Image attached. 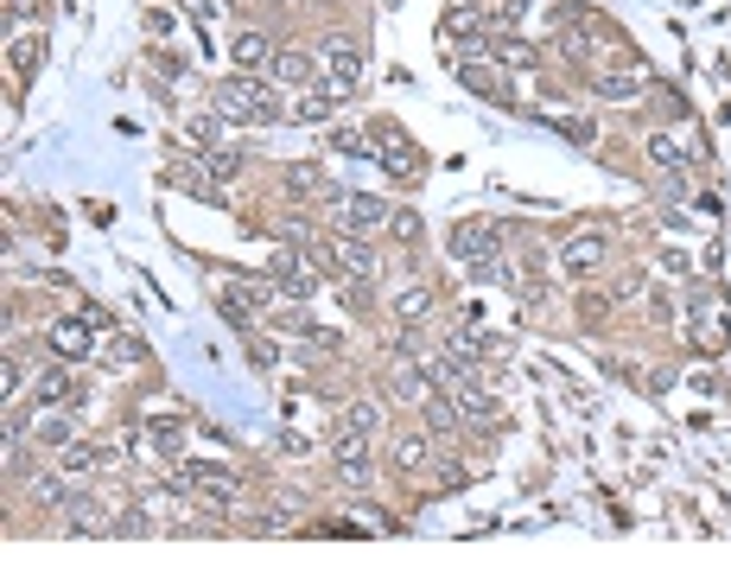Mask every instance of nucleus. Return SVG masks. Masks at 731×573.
Wrapping results in <instances>:
<instances>
[{"label": "nucleus", "instance_id": "obj_1", "mask_svg": "<svg viewBox=\"0 0 731 573\" xmlns=\"http://www.w3.org/2000/svg\"><path fill=\"white\" fill-rule=\"evenodd\" d=\"M211 109H217L223 121H236V128H280V121H287V96H280L267 76L236 71L211 89Z\"/></svg>", "mask_w": 731, "mask_h": 573}, {"label": "nucleus", "instance_id": "obj_2", "mask_svg": "<svg viewBox=\"0 0 731 573\" xmlns=\"http://www.w3.org/2000/svg\"><path fill=\"white\" fill-rule=\"evenodd\" d=\"M503 236H510V224H496V217H465V224H452V255L471 267L477 280H496L503 274Z\"/></svg>", "mask_w": 731, "mask_h": 573}, {"label": "nucleus", "instance_id": "obj_3", "mask_svg": "<svg viewBox=\"0 0 731 573\" xmlns=\"http://www.w3.org/2000/svg\"><path fill=\"white\" fill-rule=\"evenodd\" d=\"M319 89L337 96V103H350L363 89V45L357 38H325L319 45Z\"/></svg>", "mask_w": 731, "mask_h": 573}, {"label": "nucleus", "instance_id": "obj_4", "mask_svg": "<svg viewBox=\"0 0 731 573\" xmlns=\"http://www.w3.org/2000/svg\"><path fill=\"white\" fill-rule=\"evenodd\" d=\"M388 217H395V204L388 198H375V191H337L331 198V229H344V236H382L388 229Z\"/></svg>", "mask_w": 731, "mask_h": 573}, {"label": "nucleus", "instance_id": "obj_5", "mask_svg": "<svg viewBox=\"0 0 731 573\" xmlns=\"http://www.w3.org/2000/svg\"><path fill=\"white\" fill-rule=\"evenodd\" d=\"M553 262H560V274H566V280H591L598 267L611 262V229H604V224H585V229H573V236H560Z\"/></svg>", "mask_w": 731, "mask_h": 573}, {"label": "nucleus", "instance_id": "obj_6", "mask_svg": "<svg viewBox=\"0 0 731 573\" xmlns=\"http://www.w3.org/2000/svg\"><path fill=\"white\" fill-rule=\"evenodd\" d=\"M585 83H591V96L598 103H643L649 89H656V76H649V64H636V58H623V64H604V71H585Z\"/></svg>", "mask_w": 731, "mask_h": 573}, {"label": "nucleus", "instance_id": "obj_7", "mask_svg": "<svg viewBox=\"0 0 731 573\" xmlns=\"http://www.w3.org/2000/svg\"><path fill=\"white\" fill-rule=\"evenodd\" d=\"M267 280H274L287 300H312V294H319V267H312L305 249H274V255H267Z\"/></svg>", "mask_w": 731, "mask_h": 573}, {"label": "nucleus", "instance_id": "obj_8", "mask_svg": "<svg viewBox=\"0 0 731 573\" xmlns=\"http://www.w3.org/2000/svg\"><path fill=\"white\" fill-rule=\"evenodd\" d=\"M325 249H331L337 280H375V274H382V255L369 249V236H344V229H331Z\"/></svg>", "mask_w": 731, "mask_h": 573}, {"label": "nucleus", "instance_id": "obj_9", "mask_svg": "<svg viewBox=\"0 0 731 573\" xmlns=\"http://www.w3.org/2000/svg\"><path fill=\"white\" fill-rule=\"evenodd\" d=\"M141 453L153 458V465H172V458H184V415L172 408H159V415H146V427H141Z\"/></svg>", "mask_w": 731, "mask_h": 573}, {"label": "nucleus", "instance_id": "obj_10", "mask_svg": "<svg viewBox=\"0 0 731 573\" xmlns=\"http://www.w3.org/2000/svg\"><path fill=\"white\" fill-rule=\"evenodd\" d=\"M369 134H375V147H382L375 159H382V166H388L395 179H420V172H427V159H420V147L407 141V134L395 128V121H375Z\"/></svg>", "mask_w": 731, "mask_h": 573}, {"label": "nucleus", "instance_id": "obj_11", "mask_svg": "<svg viewBox=\"0 0 731 573\" xmlns=\"http://www.w3.org/2000/svg\"><path fill=\"white\" fill-rule=\"evenodd\" d=\"M452 71H458V83H465V89H477V96H490V103H503V109H515V96H510V76L496 71L490 58H471V51H458V58H452Z\"/></svg>", "mask_w": 731, "mask_h": 573}, {"label": "nucleus", "instance_id": "obj_12", "mask_svg": "<svg viewBox=\"0 0 731 573\" xmlns=\"http://www.w3.org/2000/svg\"><path fill=\"white\" fill-rule=\"evenodd\" d=\"M184 471H191V491L204 497L211 510H236L242 485H236V471H229V465H211V458H197V465H184Z\"/></svg>", "mask_w": 731, "mask_h": 573}, {"label": "nucleus", "instance_id": "obj_13", "mask_svg": "<svg viewBox=\"0 0 731 573\" xmlns=\"http://www.w3.org/2000/svg\"><path fill=\"white\" fill-rule=\"evenodd\" d=\"M166 186L191 191V198H204V204H229V198H223V179L204 166V159H172V166H166Z\"/></svg>", "mask_w": 731, "mask_h": 573}, {"label": "nucleus", "instance_id": "obj_14", "mask_svg": "<svg viewBox=\"0 0 731 573\" xmlns=\"http://www.w3.org/2000/svg\"><path fill=\"white\" fill-rule=\"evenodd\" d=\"M64 529L71 535H121V516H109V503H96V497H71L64 503Z\"/></svg>", "mask_w": 731, "mask_h": 573}, {"label": "nucleus", "instance_id": "obj_15", "mask_svg": "<svg viewBox=\"0 0 731 573\" xmlns=\"http://www.w3.org/2000/svg\"><path fill=\"white\" fill-rule=\"evenodd\" d=\"M89 344H96V319H89V312L51 325V357H64V363H83V357H89Z\"/></svg>", "mask_w": 731, "mask_h": 573}, {"label": "nucleus", "instance_id": "obj_16", "mask_svg": "<svg viewBox=\"0 0 731 573\" xmlns=\"http://www.w3.org/2000/svg\"><path fill=\"white\" fill-rule=\"evenodd\" d=\"M33 440H45L51 453H58V446H71V440H76V415H64L58 402H38V408H33Z\"/></svg>", "mask_w": 731, "mask_h": 573}, {"label": "nucleus", "instance_id": "obj_17", "mask_svg": "<svg viewBox=\"0 0 731 573\" xmlns=\"http://www.w3.org/2000/svg\"><path fill=\"white\" fill-rule=\"evenodd\" d=\"M535 121H548L553 134H566L573 147H598V121H591V115H566V109H553V103H541Z\"/></svg>", "mask_w": 731, "mask_h": 573}, {"label": "nucleus", "instance_id": "obj_18", "mask_svg": "<svg viewBox=\"0 0 731 573\" xmlns=\"http://www.w3.org/2000/svg\"><path fill=\"white\" fill-rule=\"evenodd\" d=\"M229 58H236V71H249V76L274 71V38H267V33H242L236 45H229Z\"/></svg>", "mask_w": 731, "mask_h": 573}, {"label": "nucleus", "instance_id": "obj_19", "mask_svg": "<svg viewBox=\"0 0 731 573\" xmlns=\"http://www.w3.org/2000/svg\"><path fill=\"white\" fill-rule=\"evenodd\" d=\"M395 319H402V332H420V325L433 319V287H420V280H407L402 294H395Z\"/></svg>", "mask_w": 731, "mask_h": 573}, {"label": "nucleus", "instance_id": "obj_20", "mask_svg": "<svg viewBox=\"0 0 731 573\" xmlns=\"http://www.w3.org/2000/svg\"><path fill=\"white\" fill-rule=\"evenodd\" d=\"M38 51H45V33H38V26H26V33H7V64H13V76H20V83L38 71Z\"/></svg>", "mask_w": 731, "mask_h": 573}, {"label": "nucleus", "instance_id": "obj_21", "mask_svg": "<svg viewBox=\"0 0 731 573\" xmlns=\"http://www.w3.org/2000/svg\"><path fill=\"white\" fill-rule=\"evenodd\" d=\"M287 191H292V198H319V204H325V198H337L319 159H299V166H287Z\"/></svg>", "mask_w": 731, "mask_h": 573}, {"label": "nucleus", "instance_id": "obj_22", "mask_svg": "<svg viewBox=\"0 0 731 573\" xmlns=\"http://www.w3.org/2000/svg\"><path fill=\"white\" fill-rule=\"evenodd\" d=\"M687 159H694V153L681 147V134H649V166H656V172L674 179V172H687Z\"/></svg>", "mask_w": 731, "mask_h": 573}, {"label": "nucleus", "instance_id": "obj_23", "mask_svg": "<svg viewBox=\"0 0 731 573\" xmlns=\"http://www.w3.org/2000/svg\"><path fill=\"white\" fill-rule=\"evenodd\" d=\"M319 76V51H274V83H312Z\"/></svg>", "mask_w": 731, "mask_h": 573}, {"label": "nucleus", "instance_id": "obj_24", "mask_svg": "<svg viewBox=\"0 0 731 573\" xmlns=\"http://www.w3.org/2000/svg\"><path fill=\"white\" fill-rule=\"evenodd\" d=\"M51 465H58V471H71V478H89V471L103 465V453H96L89 440H71V446H58V453H51Z\"/></svg>", "mask_w": 731, "mask_h": 573}, {"label": "nucleus", "instance_id": "obj_25", "mask_svg": "<svg viewBox=\"0 0 731 573\" xmlns=\"http://www.w3.org/2000/svg\"><path fill=\"white\" fill-rule=\"evenodd\" d=\"M64 478H71V471H58V465H51V471H38L33 485H26V497H33V503H45V510H64V503H71Z\"/></svg>", "mask_w": 731, "mask_h": 573}, {"label": "nucleus", "instance_id": "obj_26", "mask_svg": "<svg viewBox=\"0 0 731 573\" xmlns=\"http://www.w3.org/2000/svg\"><path fill=\"white\" fill-rule=\"evenodd\" d=\"M331 109H337V96H325V89H305V96H292L287 103V121H331Z\"/></svg>", "mask_w": 731, "mask_h": 573}, {"label": "nucleus", "instance_id": "obj_27", "mask_svg": "<svg viewBox=\"0 0 731 573\" xmlns=\"http://www.w3.org/2000/svg\"><path fill=\"white\" fill-rule=\"evenodd\" d=\"M184 147H191V153L223 147V115L211 109V115H197V121H184Z\"/></svg>", "mask_w": 731, "mask_h": 573}, {"label": "nucleus", "instance_id": "obj_28", "mask_svg": "<svg viewBox=\"0 0 731 573\" xmlns=\"http://www.w3.org/2000/svg\"><path fill=\"white\" fill-rule=\"evenodd\" d=\"M325 147L344 153V159H375V153H369V147H375V134H363V128H331Z\"/></svg>", "mask_w": 731, "mask_h": 573}, {"label": "nucleus", "instance_id": "obj_29", "mask_svg": "<svg viewBox=\"0 0 731 573\" xmlns=\"http://www.w3.org/2000/svg\"><path fill=\"white\" fill-rule=\"evenodd\" d=\"M382 420H388V408H375V402H344V427H350V433H369V440H375Z\"/></svg>", "mask_w": 731, "mask_h": 573}, {"label": "nucleus", "instance_id": "obj_30", "mask_svg": "<svg viewBox=\"0 0 731 573\" xmlns=\"http://www.w3.org/2000/svg\"><path fill=\"white\" fill-rule=\"evenodd\" d=\"M20 389H26V363H20V350H7V357H0V402L13 408Z\"/></svg>", "mask_w": 731, "mask_h": 573}, {"label": "nucleus", "instance_id": "obj_31", "mask_svg": "<svg viewBox=\"0 0 731 573\" xmlns=\"http://www.w3.org/2000/svg\"><path fill=\"white\" fill-rule=\"evenodd\" d=\"M76 389V377H71V363H58V370H45V377H38V402H64V395H71Z\"/></svg>", "mask_w": 731, "mask_h": 573}, {"label": "nucleus", "instance_id": "obj_32", "mask_svg": "<svg viewBox=\"0 0 731 573\" xmlns=\"http://www.w3.org/2000/svg\"><path fill=\"white\" fill-rule=\"evenodd\" d=\"M337 485H344V491H369V485H375V465H369V458H337Z\"/></svg>", "mask_w": 731, "mask_h": 573}, {"label": "nucleus", "instance_id": "obj_33", "mask_svg": "<svg viewBox=\"0 0 731 573\" xmlns=\"http://www.w3.org/2000/svg\"><path fill=\"white\" fill-rule=\"evenodd\" d=\"M103 363H109V370H134V363H146L141 338H121V332H115V338H109V357H103Z\"/></svg>", "mask_w": 731, "mask_h": 573}, {"label": "nucleus", "instance_id": "obj_34", "mask_svg": "<svg viewBox=\"0 0 731 573\" xmlns=\"http://www.w3.org/2000/svg\"><path fill=\"white\" fill-rule=\"evenodd\" d=\"M395 465H402V471H414V478H420V471H427V465H433V446H427V440H402V446H395Z\"/></svg>", "mask_w": 731, "mask_h": 573}, {"label": "nucleus", "instance_id": "obj_35", "mask_svg": "<svg viewBox=\"0 0 731 573\" xmlns=\"http://www.w3.org/2000/svg\"><path fill=\"white\" fill-rule=\"evenodd\" d=\"M197 159H204L217 179H236V172H242V153H229V147H211V153H197Z\"/></svg>", "mask_w": 731, "mask_h": 573}, {"label": "nucleus", "instance_id": "obj_36", "mask_svg": "<svg viewBox=\"0 0 731 573\" xmlns=\"http://www.w3.org/2000/svg\"><path fill=\"white\" fill-rule=\"evenodd\" d=\"M388 236H395V242H414V236H420V217H414V211H395V217H388Z\"/></svg>", "mask_w": 731, "mask_h": 573}, {"label": "nucleus", "instance_id": "obj_37", "mask_svg": "<svg viewBox=\"0 0 731 573\" xmlns=\"http://www.w3.org/2000/svg\"><path fill=\"white\" fill-rule=\"evenodd\" d=\"M153 71H166L172 83H179V76H184V58H172L166 45H153Z\"/></svg>", "mask_w": 731, "mask_h": 573}, {"label": "nucleus", "instance_id": "obj_38", "mask_svg": "<svg viewBox=\"0 0 731 573\" xmlns=\"http://www.w3.org/2000/svg\"><path fill=\"white\" fill-rule=\"evenodd\" d=\"M166 26H172V13H166V7H146V33L166 38Z\"/></svg>", "mask_w": 731, "mask_h": 573}]
</instances>
